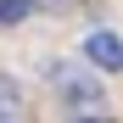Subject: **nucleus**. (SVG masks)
Segmentation results:
<instances>
[{
    "label": "nucleus",
    "instance_id": "f257e3e1",
    "mask_svg": "<svg viewBox=\"0 0 123 123\" xmlns=\"http://www.w3.org/2000/svg\"><path fill=\"white\" fill-rule=\"evenodd\" d=\"M84 56L95 62L101 73H123V39H117L112 28H90V39H84Z\"/></svg>",
    "mask_w": 123,
    "mask_h": 123
},
{
    "label": "nucleus",
    "instance_id": "f03ea898",
    "mask_svg": "<svg viewBox=\"0 0 123 123\" xmlns=\"http://www.w3.org/2000/svg\"><path fill=\"white\" fill-rule=\"evenodd\" d=\"M50 73H56V84L67 90L73 106H95V101H101V84H95V78H67V67H50Z\"/></svg>",
    "mask_w": 123,
    "mask_h": 123
},
{
    "label": "nucleus",
    "instance_id": "7ed1b4c3",
    "mask_svg": "<svg viewBox=\"0 0 123 123\" xmlns=\"http://www.w3.org/2000/svg\"><path fill=\"white\" fill-rule=\"evenodd\" d=\"M23 117V90H17V78H0V123H17Z\"/></svg>",
    "mask_w": 123,
    "mask_h": 123
},
{
    "label": "nucleus",
    "instance_id": "20e7f679",
    "mask_svg": "<svg viewBox=\"0 0 123 123\" xmlns=\"http://www.w3.org/2000/svg\"><path fill=\"white\" fill-rule=\"evenodd\" d=\"M28 11H34V0H0V28H11V23H23Z\"/></svg>",
    "mask_w": 123,
    "mask_h": 123
},
{
    "label": "nucleus",
    "instance_id": "39448f33",
    "mask_svg": "<svg viewBox=\"0 0 123 123\" xmlns=\"http://www.w3.org/2000/svg\"><path fill=\"white\" fill-rule=\"evenodd\" d=\"M73 123H117V117H73Z\"/></svg>",
    "mask_w": 123,
    "mask_h": 123
}]
</instances>
